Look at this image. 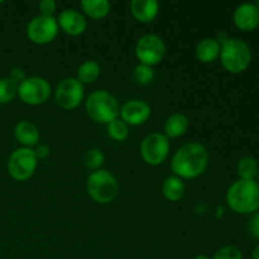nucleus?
<instances>
[{
    "label": "nucleus",
    "instance_id": "nucleus-1",
    "mask_svg": "<svg viewBox=\"0 0 259 259\" xmlns=\"http://www.w3.org/2000/svg\"><path fill=\"white\" fill-rule=\"evenodd\" d=\"M209 164V152L202 144L191 142L180 147L171 161L174 176L181 180H192L202 175Z\"/></svg>",
    "mask_w": 259,
    "mask_h": 259
},
{
    "label": "nucleus",
    "instance_id": "nucleus-2",
    "mask_svg": "<svg viewBox=\"0 0 259 259\" xmlns=\"http://www.w3.org/2000/svg\"><path fill=\"white\" fill-rule=\"evenodd\" d=\"M227 204L237 214H252L259 210V184L255 180H238L228 189Z\"/></svg>",
    "mask_w": 259,
    "mask_h": 259
},
{
    "label": "nucleus",
    "instance_id": "nucleus-3",
    "mask_svg": "<svg viewBox=\"0 0 259 259\" xmlns=\"http://www.w3.org/2000/svg\"><path fill=\"white\" fill-rule=\"evenodd\" d=\"M89 118L96 123L109 124L119 118L120 106L115 96L105 90H96L89 95L85 104Z\"/></svg>",
    "mask_w": 259,
    "mask_h": 259
},
{
    "label": "nucleus",
    "instance_id": "nucleus-4",
    "mask_svg": "<svg viewBox=\"0 0 259 259\" xmlns=\"http://www.w3.org/2000/svg\"><path fill=\"white\" fill-rule=\"evenodd\" d=\"M220 61L228 72L242 73L249 67L252 52L249 46L237 38H229L220 48Z\"/></svg>",
    "mask_w": 259,
    "mask_h": 259
},
{
    "label": "nucleus",
    "instance_id": "nucleus-5",
    "mask_svg": "<svg viewBox=\"0 0 259 259\" xmlns=\"http://www.w3.org/2000/svg\"><path fill=\"white\" fill-rule=\"evenodd\" d=\"M118 181L106 169H98L91 172L86 181V191L94 201L99 204H109L118 195Z\"/></svg>",
    "mask_w": 259,
    "mask_h": 259
},
{
    "label": "nucleus",
    "instance_id": "nucleus-6",
    "mask_svg": "<svg viewBox=\"0 0 259 259\" xmlns=\"http://www.w3.org/2000/svg\"><path fill=\"white\" fill-rule=\"evenodd\" d=\"M38 159L32 148L15 149L8 159V172L10 177L17 181H25L30 179L37 168Z\"/></svg>",
    "mask_w": 259,
    "mask_h": 259
},
{
    "label": "nucleus",
    "instance_id": "nucleus-7",
    "mask_svg": "<svg viewBox=\"0 0 259 259\" xmlns=\"http://www.w3.org/2000/svg\"><path fill=\"white\" fill-rule=\"evenodd\" d=\"M169 152V141L164 134L151 133L141 143V154L143 161L149 166L163 163Z\"/></svg>",
    "mask_w": 259,
    "mask_h": 259
},
{
    "label": "nucleus",
    "instance_id": "nucleus-8",
    "mask_svg": "<svg viewBox=\"0 0 259 259\" xmlns=\"http://www.w3.org/2000/svg\"><path fill=\"white\" fill-rule=\"evenodd\" d=\"M166 46L161 37L156 34H146L139 38L136 45V56L142 65L153 66L158 65L164 57Z\"/></svg>",
    "mask_w": 259,
    "mask_h": 259
},
{
    "label": "nucleus",
    "instance_id": "nucleus-9",
    "mask_svg": "<svg viewBox=\"0 0 259 259\" xmlns=\"http://www.w3.org/2000/svg\"><path fill=\"white\" fill-rule=\"evenodd\" d=\"M51 95V85L43 77H27L18 85V96L28 105H40L48 100Z\"/></svg>",
    "mask_w": 259,
    "mask_h": 259
},
{
    "label": "nucleus",
    "instance_id": "nucleus-10",
    "mask_svg": "<svg viewBox=\"0 0 259 259\" xmlns=\"http://www.w3.org/2000/svg\"><path fill=\"white\" fill-rule=\"evenodd\" d=\"M55 100L63 110L76 109L83 100V85L75 77L63 78L55 91Z\"/></svg>",
    "mask_w": 259,
    "mask_h": 259
},
{
    "label": "nucleus",
    "instance_id": "nucleus-11",
    "mask_svg": "<svg viewBox=\"0 0 259 259\" xmlns=\"http://www.w3.org/2000/svg\"><path fill=\"white\" fill-rule=\"evenodd\" d=\"M58 34V23L55 17L38 15L27 25V35L35 45L51 43Z\"/></svg>",
    "mask_w": 259,
    "mask_h": 259
},
{
    "label": "nucleus",
    "instance_id": "nucleus-12",
    "mask_svg": "<svg viewBox=\"0 0 259 259\" xmlns=\"http://www.w3.org/2000/svg\"><path fill=\"white\" fill-rule=\"evenodd\" d=\"M119 115L126 125H142L151 116V108L146 101L131 100L121 106Z\"/></svg>",
    "mask_w": 259,
    "mask_h": 259
},
{
    "label": "nucleus",
    "instance_id": "nucleus-13",
    "mask_svg": "<svg viewBox=\"0 0 259 259\" xmlns=\"http://www.w3.org/2000/svg\"><path fill=\"white\" fill-rule=\"evenodd\" d=\"M233 20L238 29L243 32H253L259 27V10L255 4L244 3L235 9Z\"/></svg>",
    "mask_w": 259,
    "mask_h": 259
},
{
    "label": "nucleus",
    "instance_id": "nucleus-14",
    "mask_svg": "<svg viewBox=\"0 0 259 259\" xmlns=\"http://www.w3.org/2000/svg\"><path fill=\"white\" fill-rule=\"evenodd\" d=\"M58 27L68 35H80L82 34L88 27L85 17L80 12L75 9H66L58 15Z\"/></svg>",
    "mask_w": 259,
    "mask_h": 259
},
{
    "label": "nucleus",
    "instance_id": "nucleus-15",
    "mask_svg": "<svg viewBox=\"0 0 259 259\" xmlns=\"http://www.w3.org/2000/svg\"><path fill=\"white\" fill-rule=\"evenodd\" d=\"M132 15L141 23H151L156 19L159 5L156 0H133L131 3Z\"/></svg>",
    "mask_w": 259,
    "mask_h": 259
},
{
    "label": "nucleus",
    "instance_id": "nucleus-16",
    "mask_svg": "<svg viewBox=\"0 0 259 259\" xmlns=\"http://www.w3.org/2000/svg\"><path fill=\"white\" fill-rule=\"evenodd\" d=\"M15 139L25 148L37 147L39 142V131L32 121L23 120L15 125L14 129Z\"/></svg>",
    "mask_w": 259,
    "mask_h": 259
},
{
    "label": "nucleus",
    "instance_id": "nucleus-17",
    "mask_svg": "<svg viewBox=\"0 0 259 259\" xmlns=\"http://www.w3.org/2000/svg\"><path fill=\"white\" fill-rule=\"evenodd\" d=\"M220 48L222 46L215 38H205L197 43L195 55L200 62L211 63L220 56Z\"/></svg>",
    "mask_w": 259,
    "mask_h": 259
},
{
    "label": "nucleus",
    "instance_id": "nucleus-18",
    "mask_svg": "<svg viewBox=\"0 0 259 259\" xmlns=\"http://www.w3.org/2000/svg\"><path fill=\"white\" fill-rule=\"evenodd\" d=\"M189 118L185 114H172L164 123V136L167 138H180L187 132Z\"/></svg>",
    "mask_w": 259,
    "mask_h": 259
},
{
    "label": "nucleus",
    "instance_id": "nucleus-19",
    "mask_svg": "<svg viewBox=\"0 0 259 259\" xmlns=\"http://www.w3.org/2000/svg\"><path fill=\"white\" fill-rule=\"evenodd\" d=\"M81 8L91 19H103L110 12V3L108 0H82Z\"/></svg>",
    "mask_w": 259,
    "mask_h": 259
},
{
    "label": "nucleus",
    "instance_id": "nucleus-20",
    "mask_svg": "<svg viewBox=\"0 0 259 259\" xmlns=\"http://www.w3.org/2000/svg\"><path fill=\"white\" fill-rule=\"evenodd\" d=\"M162 192H163V196L169 201H179L185 194L184 181L176 176L167 177L162 186Z\"/></svg>",
    "mask_w": 259,
    "mask_h": 259
},
{
    "label": "nucleus",
    "instance_id": "nucleus-21",
    "mask_svg": "<svg viewBox=\"0 0 259 259\" xmlns=\"http://www.w3.org/2000/svg\"><path fill=\"white\" fill-rule=\"evenodd\" d=\"M237 172L238 176L240 177L239 180H248V181L255 180L259 172L257 159L250 156H245L240 158L237 164Z\"/></svg>",
    "mask_w": 259,
    "mask_h": 259
},
{
    "label": "nucleus",
    "instance_id": "nucleus-22",
    "mask_svg": "<svg viewBox=\"0 0 259 259\" xmlns=\"http://www.w3.org/2000/svg\"><path fill=\"white\" fill-rule=\"evenodd\" d=\"M101 73V68L95 61H86L77 68V80L81 83H93L99 78Z\"/></svg>",
    "mask_w": 259,
    "mask_h": 259
},
{
    "label": "nucleus",
    "instance_id": "nucleus-23",
    "mask_svg": "<svg viewBox=\"0 0 259 259\" xmlns=\"http://www.w3.org/2000/svg\"><path fill=\"white\" fill-rule=\"evenodd\" d=\"M108 134L111 139L123 142L129 136V126L121 119L116 118L108 124Z\"/></svg>",
    "mask_w": 259,
    "mask_h": 259
},
{
    "label": "nucleus",
    "instance_id": "nucleus-24",
    "mask_svg": "<svg viewBox=\"0 0 259 259\" xmlns=\"http://www.w3.org/2000/svg\"><path fill=\"white\" fill-rule=\"evenodd\" d=\"M18 95V85L9 77L0 78V104H8Z\"/></svg>",
    "mask_w": 259,
    "mask_h": 259
},
{
    "label": "nucleus",
    "instance_id": "nucleus-25",
    "mask_svg": "<svg viewBox=\"0 0 259 259\" xmlns=\"http://www.w3.org/2000/svg\"><path fill=\"white\" fill-rule=\"evenodd\" d=\"M133 78H134V81L138 83V85H141V86L148 85V83H151L154 78L153 68L149 67V66L139 63L138 66H136V67H134Z\"/></svg>",
    "mask_w": 259,
    "mask_h": 259
},
{
    "label": "nucleus",
    "instance_id": "nucleus-26",
    "mask_svg": "<svg viewBox=\"0 0 259 259\" xmlns=\"http://www.w3.org/2000/svg\"><path fill=\"white\" fill-rule=\"evenodd\" d=\"M83 162H85V166L88 168L98 171L103 166L104 162H105V156H104V153L100 149L94 148L86 152L85 157H83Z\"/></svg>",
    "mask_w": 259,
    "mask_h": 259
},
{
    "label": "nucleus",
    "instance_id": "nucleus-27",
    "mask_svg": "<svg viewBox=\"0 0 259 259\" xmlns=\"http://www.w3.org/2000/svg\"><path fill=\"white\" fill-rule=\"evenodd\" d=\"M212 259H243V254L237 247L233 245H227L223 247L215 253L214 258Z\"/></svg>",
    "mask_w": 259,
    "mask_h": 259
},
{
    "label": "nucleus",
    "instance_id": "nucleus-28",
    "mask_svg": "<svg viewBox=\"0 0 259 259\" xmlns=\"http://www.w3.org/2000/svg\"><path fill=\"white\" fill-rule=\"evenodd\" d=\"M38 8H39L40 15H45V17H53V13L56 12V3L53 0H42L38 4Z\"/></svg>",
    "mask_w": 259,
    "mask_h": 259
},
{
    "label": "nucleus",
    "instance_id": "nucleus-29",
    "mask_svg": "<svg viewBox=\"0 0 259 259\" xmlns=\"http://www.w3.org/2000/svg\"><path fill=\"white\" fill-rule=\"evenodd\" d=\"M9 78L13 81V82L17 83V85H20V83L27 78V76H25V72L22 70V68L13 67L12 70H10Z\"/></svg>",
    "mask_w": 259,
    "mask_h": 259
},
{
    "label": "nucleus",
    "instance_id": "nucleus-30",
    "mask_svg": "<svg viewBox=\"0 0 259 259\" xmlns=\"http://www.w3.org/2000/svg\"><path fill=\"white\" fill-rule=\"evenodd\" d=\"M248 229H249L250 235L259 240V211H257L254 215H253V218L249 222V227H248Z\"/></svg>",
    "mask_w": 259,
    "mask_h": 259
},
{
    "label": "nucleus",
    "instance_id": "nucleus-31",
    "mask_svg": "<svg viewBox=\"0 0 259 259\" xmlns=\"http://www.w3.org/2000/svg\"><path fill=\"white\" fill-rule=\"evenodd\" d=\"M33 151H34L37 159L47 158V157L50 156V147L46 146V144H38V146L35 147V149H33Z\"/></svg>",
    "mask_w": 259,
    "mask_h": 259
},
{
    "label": "nucleus",
    "instance_id": "nucleus-32",
    "mask_svg": "<svg viewBox=\"0 0 259 259\" xmlns=\"http://www.w3.org/2000/svg\"><path fill=\"white\" fill-rule=\"evenodd\" d=\"M252 259H259V244L254 248V250H253Z\"/></svg>",
    "mask_w": 259,
    "mask_h": 259
},
{
    "label": "nucleus",
    "instance_id": "nucleus-33",
    "mask_svg": "<svg viewBox=\"0 0 259 259\" xmlns=\"http://www.w3.org/2000/svg\"><path fill=\"white\" fill-rule=\"evenodd\" d=\"M194 259H210V258L206 257V255H196Z\"/></svg>",
    "mask_w": 259,
    "mask_h": 259
},
{
    "label": "nucleus",
    "instance_id": "nucleus-34",
    "mask_svg": "<svg viewBox=\"0 0 259 259\" xmlns=\"http://www.w3.org/2000/svg\"><path fill=\"white\" fill-rule=\"evenodd\" d=\"M255 7H257V8H258V10H259V0H258L257 3H255Z\"/></svg>",
    "mask_w": 259,
    "mask_h": 259
},
{
    "label": "nucleus",
    "instance_id": "nucleus-35",
    "mask_svg": "<svg viewBox=\"0 0 259 259\" xmlns=\"http://www.w3.org/2000/svg\"><path fill=\"white\" fill-rule=\"evenodd\" d=\"M257 179H258V181H257V182H258V184H259V172H258V176H257Z\"/></svg>",
    "mask_w": 259,
    "mask_h": 259
}]
</instances>
